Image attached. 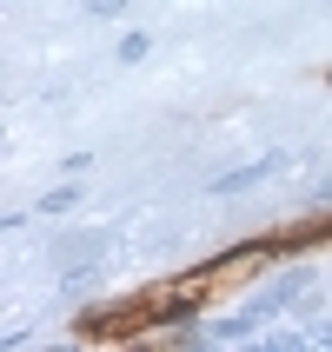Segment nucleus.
<instances>
[{
    "instance_id": "f257e3e1",
    "label": "nucleus",
    "mask_w": 332,
    "mask_h": 352,
    "mask_svg": "<svg viewBox=\"0 0 332 352\" xmlns=\"http://www.w3.org/2000/svg\"><path fill=\"white\" fill-rule=\"evenodd\" d=\"M286 166H293V153H266V160H253V166H233V173L206 179V193H213V199H233V193H246V186H259V179L286 173Z\"/></svg>"
},
{
    "instance_id": "f03ea898",
    "label": "nucleus",
    "mask_w": 332,
    "mask_h": 352,
    "mask_svg": "<svg viewBox=\"0 0 332 352\" xmlns=\"http://www.w3.org/2000/svg\"><path fill=\"white\" fill-rule=\"evenodd\" d=\"M299 293H306V273H279L266 293H253V299H246V319H253V326H266V319H279Z\"/></svg>"
},
{
    "instance_id": "7ed1b4c3",
    "label": "nucleus",
    "mask_w": 332,
    "mask_h": 352,
    "mask_svg": "<svg viewBox=\"0 0 332 352\" xmlns=\"http://www.w3.org/2000/svg\"><path fill=\"white\" fill-rule=\"evenodd\" d=\"M146 54H153V40H146V34H126V40H120V67H133V60H146Z\"/></svg>"
},
{
    "instance_id": "20e7f679",
    "label": "nucleus",
    "mask_w": 332,
    "mask_h": 352,
    "mask_svg": "<svg viewBox=\"0 0 332 352\" xmlns=\"http://www.w3.org/2000/svg\"><path fill=\"white\" fill-rule=\"evenodd\" d=\"M67 206H80V186H54V193L40 199V213H67Z\"/></svg>"
},
{
    "instance_id": "39448f33",
    "label": "nucleus",
    "mask_w": 332,
    "mask_h": 352,
    "mask_svg": "<svg viewBox=\"0 0 332 352\" xmlns=\"http://www.w3.org/2000/svg\"><path fill=\"white\" fill-rule=\"evenodd\" d=\"M133 0H87V14H100V20H113V14H126Z\"/></svg>"
},
{
    "instance_id": "423d86ee",
    "label": "nucleus",
    "mask_w": 332,
    "mask_h": 352,
    "mask_svg": "<svg viewBox=\"0 0 332 352\" xmlns=\"http://www.w3.org/2000/svg\"><path fill=\"white\" fill-rule=\"evenodd\" d=\"M313 346H326V352H332V319H326V326H313Z\"/></svg>"
}]
</instances>
